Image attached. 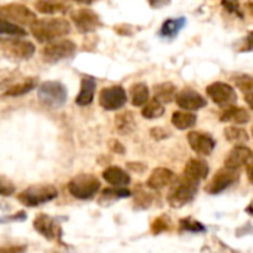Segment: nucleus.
I'll return each instance as SVG.
<instances>
[{
    "mask_svg": "<svg viewBox=\"0 0 253 253\" xmlns=\"http://www.w3.org/2000/svg\"><path fill=\"white\" fill-rule=\"evenodd\" d=\"M153 7H163L170 3V0H148Z\"/></svg>",
    "mask_w": 253,
    "mask_h": 253,
    "instance_id": "37",
    "label": "nucleus"
},
{
    "mask_svg": "<svg viewBox=\"0 0 253 253\" xmlns=\"http://www.w3.org/2000/svg\"><path fill=\"white\" fill-rule=\"evenodd\" d=\"M245 99H246V102L249 104V107L253 110V93L248 92V93H246V96H245Z\"/></svg>",
    "mask_w": 253,
    "mask_h": 253,
    "instance_id": "39",
    "label": "nucleus"
},
{
    "mask_svg": "<svg viewBox=\"0 0 253 253\" xmlns=\"http://www.w3.org/2000/svg\"><path fill=\"white\" fill-rule=\"evenodd\" d=\"M251 120L249 113L245 108L240 107H227L222 113H221V122H231V123H237V125H245Z\"/></svg>",
    "mask_w": 253,
    "mask_h": 253,
    "instance_id": "23",
    "label": "nucleus"
},
{
    "mask_svg": "<svg viewBox=\"0 0 253 253\" xmlns=\"http://www.w3.org/2000/svg\"><path fill=\"white\" fill-rule=\"evenodd\" d=\"M0 34H6V36H12V37H21V36H25L27 31L21 25L0 18Z\"/></svg>",
    "mask_w": 253,
    "mask_h": 253,
    "instance_id": "30",
    "label": "nucleus"
},
{
    "mask_svg": "<svg viewBox=\"0 0 253 253\" xmlns=\"http://www.w3.org/2000/svg\"><path fill=\"white\" fill-rule=\"evenodd\" d=\"M15 191L13 185H10L9 182H4L0 179V196H9Z\"/></svg>",
    "mask_w": 253,
    "mask_h": 253,
    "instance_id": "36",
    "label": "nucleus"
},
{
    "mask_svg": "<svg viewBox=\"0 0 253 253\" xmlns=\"http://www.w3.org/2000/svg\"><path fill=\"white\" fill-rule=\"evenodd\" d=\"M181 228H184L187 231H197V233H200V231L205 230V227L202 224H199V222H196V221H193L190 218H187V219H184L181 222Z\"/></svg>",
    "mask_w": 253,
    "mask_h": 253,
    "instance_id": "33",
    "label": "nucleus"
},
{
    "mask_svg": "<svg viewBox=\"0 0 253 253\" xmlns=\"http://www.w3.org/2000/svg\"><path fill=\"white\" fill-rule=\"evenodd\" d=\"M56 196H58V190L52 185L33 187V188L25 190L19 196V200L27 206H39V205H43V203L53 200Z\"/></svg>",
    "mask_w": 253,
    "mask_h": 253,
    "instance_id": "9",
    "label": "nucleus"
},
{
    "mask_svg": "<svg viewBox=\"0 0 253 253\" xmlns=\"http://www.w3.org/2000/svg\"><path fill=\"white\" fill-rule=\"evenodd\" d=\"M252 150L243 145L234 147L225 157V168L230 169H240L242 166H246L252 160Z\"/></svg>",
    "mask_w": 253,
    "mask_h": 253,
    "instance_id": "15",
    "label": "nucleus"
},
{
    "mask_svg": "<svg viewBox=\"0 0 253 253\" xmlns=\"http://www.w3.org/2000/svg\"><path fill=\"white\" fill-rule=\"evenodd\" d=\"M252 135H253V127H252Z\"/></svg>",
    "mask_w": 253,
    "mask_h": 253,
    "instance_id": "44",
    "label": "nucleus"
},
{
    "mask_svg": "<svg viewBox=\"0 0 253 253\" xmlns=\"http://www.w3.org/2000/svg\"><path fill=\"white\" fill-rule=\"evenodd\" d=\"M209 173V166L205 160H200V159H191L187 166H185V172H184V178L193 181V182H197L205 179Z\"/></svg>",
    "mask_w": 253,
    "mask_h": 253,
    "instance_id": "16",
    "label": "nucleus"
},
{
    "mask_svg": "<svg viewBox=\"0 0 253 253\" xmlns=\"http://www.w3.org/2000/svg\"><path fill=\"white\" fill-rule=\"evenodd\" d=\"M34 228L46 239H58L59 236V225L47 215H39L34 219Z\"/></svg>",
    "mask_w": 253,
    "mask_h": 253,
    "instance_id": "18",
    "label": "nucleus"
},
{
    "mask_svg": "<svg viewBox=\"0 0 253 253\" xmlns=\"http://www.w3.org/2000/svg\"><path fill=\"white\" fill-rule=\"evenodd\" d=\"M65 1L67 0H39L36 3V7L43 13H56V12H64L67 9Z\"/></svg>",
    "mask_w": 253,
    "mask_h": 253,
    "instance_id": "27",
    "label": "nucleus"
},
{
    "mask_svg": "<svg viewBox=\"0 0 253 253\" xmlns=\"http://www.w3.org/2000/svg\"><path fill=\"white\" fill-rule=\"evenodd\" d=\"M39 99L52 108H58L64 105L67 101V89L59 82H46L39 87Z\"/></svg>",
    "mask_w": 253,
    "mask_h": 253,
    "instance_id": "4",
    "label": "nucleus"
},
{
    "mask_svg": "<svg viewBox=\"0 0 253 253\" xmlns=\"http://www.w3.org/2000/svg\"><path fill=\"white\" fill-rule=\"evenodd\" d=\"M206 92H208L209 98L218 107L227 108V107H231L233 104H236V101H237L236 90L230 84H227L224 82H215V83L209 84L208 89H206Z\"/></svg>",
    "mask_w": 253,
    "mask_h": 253,
    "instance_id": "8",
    "label": "nucleus"
},
{
    "mask_svg": "<svg viewBox=\"0 0 253 253\" xmlns=\"http://www.w3.org/2000/svg\"><path fill=\"white\" fill-rule=\"evenodd\" d=\"M76 49L77 47L71 40H56L52 43H46L44 49L42 50V56L43 61L53 64L73 56Z\"/></svg>",
    "mask_w": 253,
    "mask_h": 253,
    "instance_id": "7",
    "label": "nucleus"
},
{
    "mask_svg": "<svg viewBox=\"0 0 253 253\" xmlns=\"http://www.w3.org/2000/svg\"><path fill=\"white\" fill-rule=\"evenodd\" d=\"M116 125H117V129L120 133H129L132 132V129L135 127V120H133V116L132 113H123L117 117L116 120Z\"/></svg>",
    "mask_w": 253,
    "mask_h": 253,
    "instance_id": "31",
    "label": "nucleus"
},
{
    "mask_svg": "<svg viewBox=\"0 0 253 253\" xmlns=\"http://www.w3.org/2000/svg\"><path fill=\"white\" fill-rule=\"evenodd\" d=\"M176 102L182 110L187 111H197L203 107H206L208 101L196 90L193 89H185L176 95Z\"/></svg>",
    "mask_w": 253,
    "mask_h": 253,
    "instance_id": "12",
    "label": "nucleus"
},
{
    "mask_svg": "<svg viewBox=\"0 0 253 253\" xmlns=\"http://www.w3.org/2000/svg\"><path fill=\"white\" fill-rule=\"evenodd\" d=\"M132 104L135 107H144L150 98V89L145 83H136L130 87Z\"/></svg>",
    "mask_w": 253,
    "mask_h": 253,
    "instance_id": "25",
    "label": "nucleus"
},
{
    "mask_svg": "<svg viewBox=\"0 0 253 253\" xmlns=\"http://www.w3.org/2000/svg\"><path fill=\"white\" fill-rule=\"evenodd\" d=\"M196 122H197L196 114L188 113V111H175L172 116V125L179 130H185V129L193 127L196 125Z\"/></svg>",
    "mask_w": 253,
    "mask_h": 253,
    "instance_id": "24",
    "label": "nucleus"
},
{
    "mask_svg": "<svg viewBox=\"0 0 253 253\" xmlns=\"http://www.w3.org/2000/svg\"><path fill=\"white\" fill-rule=\"evenodd\" d=\"M196 191H197V182H193L187 178H182V181L172 185L168 202L175 209L182 208L194 199Z\"/></svg>",
    "mask_w": 253,
    "mask_h": 253,
    "instance_id": "3",
    "label": "nucleus"
},
{
    "mask_svg": "<svg viewBox=\"0 0 253 253\" xmlns=\"http://www.w3.org/2000/svg\"><path fill=\"white\" fill-rule=\"evenodd\" d=\"M188 142L190 147L200 156H209L215 148V139L209 133L203 132H190Z\"/></svg>",
    "mask_w": 253,
    "mask_h": 253,
    "instance_id": "13",
    "label": "nucleus"
},
{
    "mask_svg": "<svg viewBox=\"0 0 253 253\" xmlns=\"http://www.w3.org/2000/svg\"><path fill=\"white\" fill-rule=\"evenodd\" d=\"M71 25L64 18H43L36 19L31 25V34L40 43H52L67 36Z\"/></svg>",
    "mask_w": 253,
    "mask_h": 253,
    "instance_id": "1",
    "label": "nucleus"
},
{
    "mask_svg": "<svg viewBox=\"0 0 253 253\" xmlns=\"http://www.w3.org/2000/svg\"><path fill=\"white\" fill-rule=\"evenodd\" d=\"M248 9H249V12H251V15H252L253 18V3H248Z\"/></svg>",
    "mask_w": 253,
    "mask_h": 253,
    "instance_id": "42",
    "label": "nucleus"
},
{
    "mask_svg": "<svg viewBox=\"0 0 253 253\" xmlns=\"http://www.w3.org/2000/svg\"><path fill=\"white\" fill-rule=\"evenodd\" d=\"M25 248H7V249H0V253H22Z\"/></svg>",
    "mask_w": 253,
    "mask_h": 253,
    "instance_id": "38",
    "label": "nucleus"
},
{
    "mask_svg": "<svg viewBox=\"0 0 253 253\" xmlns=\"http://www.w3.org/2000/svg\"><path fill=\"white\" fill-rule=\"evenodd\" d=\"M175 181V173L166 168H157L148 178V187L153 190H162L168 185H172Z\"/></svg>",
    "mask_w": 253,
    "mask_h": 253,
    "instance_id": "17",
    "label": "nucleus"
},
{
    "mask_svg": "<svg viewBox=\"0 0 253 253\" xmlns=\"http://www.w3.org/2000/svg\"><path fill=\"white\" fill-rule=\"evenodd\" d=\"M248 212H249V213H253V203H252V205H251V206H249Z\"/></svg>",
    "mask_w": 253,
    "mask_h": 253,
    "instance_id": "43",
    "label": "nucleus"
},
{
    "mask_svg": "<svg viewBox=\"0 0 253 253\" xmlns=\"http://www.w3.org/2000/svg\"><path fill=\"white\" fill-rule=\"evenodd\" d=\"M239 50L240 52H253V31H251L243 40H240Z\"/></svg>",
    "mask_w": 253,
    "mask_h": 253,
    "instance_id": "34",
    "label": "nucleus"
},
{
    "mask_svg": "<svg viewBox=\"0 0 253 253\" xmlns=\"http://www.w3.org/2000/svg\"><path fill=\"white\" fill-rule=\"evenodd\" d=\"M99 190V181L92 175H79L68 184V191L76 199H92Z\"/></svg>",
    "mask_w": 253,
    "mask_h": 253,
    "instance_id": "5",
    "label": "nucleus"
},
{
    "mask_svg": "<svg viewBox=\"0 0 253 253\" xmlns=\"http://www.w3.org/2000/svg\"><path fill=\"white\" fill-rule=\"evenodd\" d=\"M33 55H34L33 43L16 37H10V39L0 37V56L12 61H25Z\"/></svg>",
    "mask_w": 253,
    "mask_h": 253,
    "instance_id": "2",
    "label": "nucleus"
},
{
    "mask_svg": "<svg viewBox=\"0 0 253 253\" xmlns=\"http://www.w3.org/2000/svg\"><path fill=\"white\" fill-rule=\"evenodd\" d=\"M225 133V138L230 141V142H234V144H243V142H248L249 141V136L246 133L245 129L242 127H236V126H230L224 130Z\"/></svg>",
    "mask_w": 253,
    "mask_h": 253,
    "instance_id": "29",
    "label": "nucleus"
},
{
    "mask_svg": "<svg viewBox=\"0 0 253 253\" xmlns=\"http://www.w3.org/2000/svg\"><path fill=\"white\" fill-rule=\"evenodd\" d=\"M154 93L156 99H159L162 104H168L176 96V87L172 83H162L154 87Z\"/></svg>",
    "mask_w": 253,
    "mask_h": 253,
    "instance_id": "26",
    "label": "nucleus"
},
{
    "mask_svg": "<svg viewBox=\"0 0 253 253\" xmlns=\"http://www.w3.org/2000/svg\"><path fill=\"white\" fill-rule=\"evenodd\" d=\"M248 176H249V181L253 184V162L252 165L249 166V169H248Z\"/></svg>",
    "mask_w": 253,
    "mask_h": 253,
    "instance_id": "40",
    "label": "nucleus"
},
{
    "mask_svg": "<svg viewBox=\"0 0 253 253\" xmlns=\"http://www.w3.org/2000/svg\"><path fill=\"white\" fill-rule=\"evenodd\" d=\"M102 176L108 184H111L113 187H117V188H123V187L129 185V182H130V176L123 169H120L117 166H111V168L105 169Z\"/></svg>",
    "mask_w": 253,
    "mask_h": 253,
    "instance_id": "21",
    "label": "nucleus"
},
{
    "mask_svg": "<svg viewBox=\"0 0 253 253\" xmlns=\"http://www.w3.org/2000/svg\"><path fill=\"white\" fill-rule=\"evenodd\" d=\"M165 114V107L163 104L159 101V99H153V101H148L144 107H142V116L148 120H154V119H159Z\"/></svg>",
    "mask_w": 253,
    "mask_h": 253,
    "instance_id": "28",
    "label": "nucleus"
},
{
    "mask_svg": "<svg viewBox=\"0 0 253 253\" xmlns=\"http://www.w3.org/2000/svg\"><path fill=\"white\" fill-rule=\"evenodd\" d=\"M222 6L225 7V10L228 13H234L239 18H243V12L240 9V3L239 0H222Z\"/></svg>",
    "mask_w": 253,
    "mask_h": 253,
    "instance_id": "32",
    "label": "nucleus"
},
{
    "mask_svg": "<svg viewBox=\"0 0 253 253\" xmlns=\"http://www.w3.org/2000/svg\"><path fill=\"white\" fill-rule=\"evenodd\" d=\"M0 18L10 21L18 25H33L36 21V15L33 10H30L24 4L18 3H10V4H3L0 6Z\"/></svg>",
    "mask_w": 253,
    "mask_h": 253,
    "instance_id": "6",
    "label": "nucleus"
},
{
    "mask_svg": "<svg viewBox=\"0 0 253 253\" xmlns=\"http://www.w3.org/2000/svg\"><path fill=\"white\" fill-rule=\"evenodd\" d=\"M185 24H187V18L184 16L166 19L159 31V36L165 40H172L179 34V31L185 27Z\"/></svg>",
    "mask_w": 253,
    "mask_h": 253,
    "instance_id": "19",
    "label": "nucleus"
},
{
    "mask_svg": "<svg viewBox=\"0 0 253 253\" xmlns=\"http://www.w3.org/2000/svg\"><path fill=\"white\" fill-rule=\"evenodd\" d=\"M71 19L82 33H92L101 27L99 16L90 9H79L71 13Z\"/></svg>",
    "mask_w": 253,
    "mask_h": 253,
    "instance_id": "11",
    "label": "nucleus"
},
{
    "mask_svg": "<svg viewBox=\"0 0 253 253\" xmlns=\"http://www.w3.org/2000/svg\"><path fill=\"white\" fill-rule=\"evenodd\" d=\"M236 179H237V170H236V169L225 168V169L219 170V172L213 176L212 182H211L209 187H208V191H209L211 194H218V193L227 190Z\"/></svg>",
    "mask_w": 253,
    "mask_h": 253,
    "instance_id": "14",
    "label": "nucleus"
},
{
    "mask_svg": "<svg viewBox=\"0 0 253 253\" xmlns=\"http://www.w3.org/2000/svg\"><path fill=\"white\" fill-rule=\"evenodd\" d=\"M76 1H79V3H84V4H90V3H93V1H96V0H76Z\"/></svg>",
    "mask_w": 253,
    "mask_h": 253,
    "instance_id": "41",
    "label": "nucleus"
},
{
    "mask_svg": "<svg viewBox=\"0 0 253 253\" xmlns=\"http://www.w3.org/2000/svg\"><path fill=\"white\" fill-rule=\"evenodd\" d=\"M95 89H96V82L92 77H84L82 79V87L80 92L76 98L77 105L80 107H86L89 104H92L93 101V95H95Z\"/></svg>",
    "mask_w": 253,
    "mask_h": 253,
    "instance_id": "22",
    "label": "nucleus"
},
{
    "mask_svg": "<svg viewBox=\"0 0 253 253\" xmlns=\"http://www.w3.org/2000/svg\"><path fill=\"white\" fill-rule=\"evenodd\" d=\"M127 101L126 90L122 86H110L101 90L99 93V104L104 110L116 111L125 107Z\"/></svg>",
    "mask_w": 253,
    "mask_h": 253,
    "instance_id": "10",
    "label": "nucleus"
},
{
    "mask_svg": "<svg viewBox=\"0 0 253 253\" xmlns=\"http://www.w3.org/2000/svg\"><path fill=\"white\" fill-rule=\"evenodd\" d=\"M36 87V79H24L18 80L12 84L1 86V90L6 96H22L28 92H31Z\"/></svg>",
    "mask_w": 253,
    "mask_h": 253,
    "instance_id": "20",
    "label": "nucleus"
},
{
    "mask_svg": "<svg viewBox=\"0 0 253 253\" xmlns=\"http://www.w3.org/2000/svg\"><path fill=\"white\" fill-rule=\"evenodd\" d=\"M236 82H237V86L242 87V89L246 90V92H248L249 89H253V79L248 77V76H242V77L237 79Z\"/></svg>",
    "mask_w": 253,
    "mask_h": 253,
    "instance_id": "35",
    "label": "nucleus"
}]
</instances>
